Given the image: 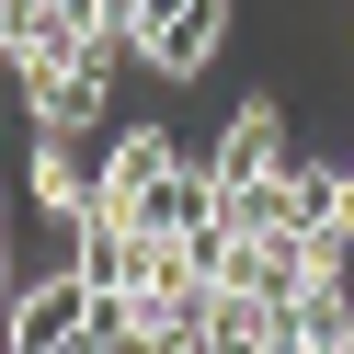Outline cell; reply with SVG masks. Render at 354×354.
I'll return each mask as SVG.
<instances>
[{
  "instance_id": "obj_4",
  "label": "cell",
  "mask_w": 354,
  "mask_h": 354,
  "mask_svg": "<svg viewBox=\"0 0 354 354\" xmlns=\"http://www.w3.org/2000/svg\"><path fill=\"white\" fill-rule=\"evenodd\" d=\"M217 35H229V0H171L160 24H149L138 69H160V80H194V69L217 57Z\"/></svg>"
},
{
  "instance_id": "obj_3",
  "label": "cell",
  "mask_w": 354,
  "mask_h": 354,
  "mask_svg": "<svg viewBox=\"0 0 354 354\" xmlns=\"http://www.w3.org/2000/svg\"><path fill=\"white\" fill-rule=\"evenodd\" d=\"M24 206L46 217L57 240H80V217L103 206V149H92V138H57V126H35V138H24Z\"/></svg>"
},
{
  "instance_id": "obj_5",
  "label": "cell",
  "mask_w": 354,
  "mask_h": 354,
  "mask_svg": "<svg viewBox=\"0 0 354 354\" xmlns=\"http://www.w3.org/2000/svg\"><path fill=\"white\" fill-rule=\"evenodd\" d=\"M80 320H92V274H80V263H57V274H35V286H24V308H12V343H24V354L80 343Z\"/></svg>"
},
{
  "instance_id": "obj_7",
  "label": "cell",
  "mask_w": 354,
  "mask_h": 354,
  "mask_svg": "<svg viewBox=\"0 0 354 354\" xmlns=\"http://www.w3.org/2000/svg\"><path fill=\"white\" fill-rule=\"evenodd\" d=\"M206 160H217V183H252V171H286V115H274V103H240V115L217 126V149H206Z\"/></svg>"
},
{
  "instance_id": "obj_6",
  "label": "cell",
  "mask_w": 354,
  "mask_h": 354,
  "mask_svg": "<svg viewBox=\"0 0 354 354\" xmlns=\"http://www.w3.org/2000/svg\"><path fill=\"white\" fill-rule=\"evenodd\" d=\"M297 229L320 252H354V149L343 160H297Z\"/></svg>"
},
{
  "instance_id": "obj_1",
  "label": "cell",
  "mask_w": 354,
  "mask_h": 354,
  "mask_svg": "<svg viewBox=\"0 0 354 354\" xmlns=\"http://www.w3.org/2000/svg\"><path fill=\"white\" fill-rule=\"evenodd\" d=\"M103 217L206 240L217 229V160H183L171 126H126V138H103Z\"/></svg>"
},
{
  "instance_id": "obj_2",
  "label": "cell",
  "mask_w": 354,
  "mask_h": 354,
  "mask_svg": "<svg viewBox=\"0 0 354 354\" xmlns=\"http://www.w3.org/2000/svg\"><path fill=\"white\" fill-rule=\"evenodd\" d=\"M115 69H126V46H80V57H57V69H24L12 92H24V115L35 126H57V138H103V103H115Z\"/></svg>"
}]
</instances>
